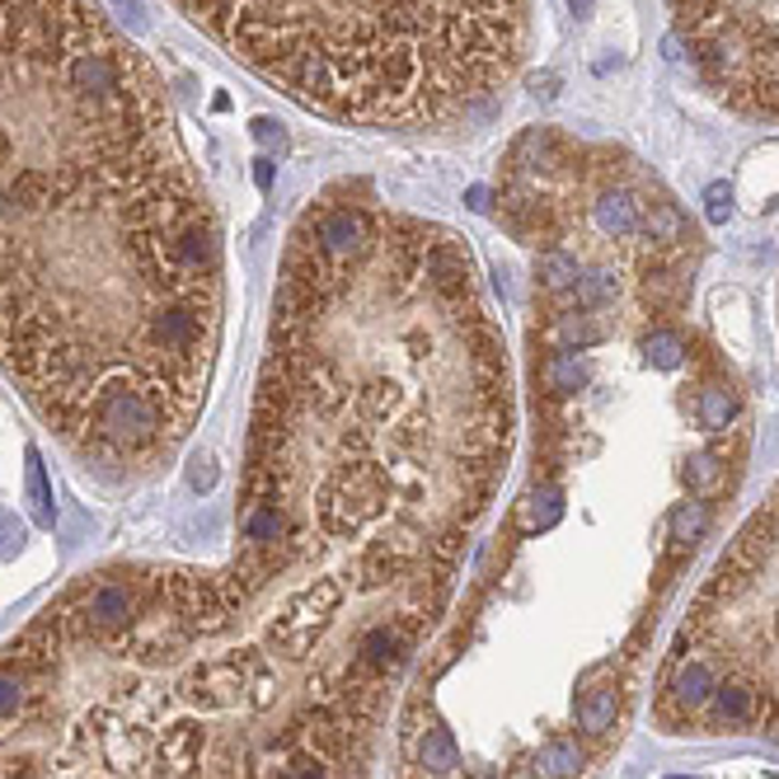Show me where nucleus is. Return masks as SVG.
<instances>
[{
	"label": "nucleus",
	"mask_w": 779,
	"mask_h": 779,
	"mask_svg": "<svg viewBox=\"0 0 779 779\" xmlns=\"http://www.w3.org/2000/svg\"><path fill=\"white\" fill-rule=\"evenodd\" d=\"M512 437L470 245L329 184L277 264L230 558L52 596L0 648V779H367Z\"/></svg>",
	"instance_id": "f257e3e1"
},
{
	"label": "nucleus",
	"mask_w": 779,
	"mask_h": 779,
	"mask_svg": "<svg viewBox=\"0 0 779 779\" xmlns=\"http://www.w3.org/2000/svg\"><path fill=\"white\" fill-rule=\"evenodd\" d=\"M222 325V222L155 62L94 0H0V371L80 465L142 479Z\"/></svg>",
	"instance_id": "f03ea898"
},
{
	"label": "nucleus",
	"mask_w": 779,
	"mask_h": 779,
	"mask_svg": "<svg viewBox=\"0 0 779 779\" xmlns=\"http://www.w3.org/2000/svg\"><path fill=\"white\" fill-rule=\"evenodd\" d=\"M239 66L367 132H451L508 94L526 0H174Z\"/></svg>",
	"instance_id": "7ed1b4c3"
},
{
	"label": "nucleus",
	"mask_w": 779,
	"mask_h": 779,
	"mask_svg": "<svg viewBox=\"0 0 779 779\" xmlns=\"http://www.w3.org/2000/svg\"><path fill=\"white\" fill-rule=\"evenodd\" d=\"M690 66L728 109L779 123V0H667Z\"/></svg>",
	"instance_id": "20e7f679"
},
{
	"label": "nucleus",
	"mask_w": 779,
	"mask_h": 779,
	"mask_svg": "<svg viewBox=\"0 0 779 779\" xmlns=\"http://www.w3.org/2000/svg\"><path fill=\"white\" fill-rule=\"evenodd\" d=\"M615 718H621V686L615 681H596L577 695V728L587 737H606L615 728Z\"/></svg>",
	"instance_id": "39448f33"
},
{
	"label": "nucleus",
	"mask_w": 779,
	"mask_h": 779,
	"mask_svg": "<svg viewBox=\"0 0 779 779\" xmlns=\"http://www.w3.org/2000/svg\"><path fill=\"white\" fill-rule=\"evenodd\" d=\"M587 766L583 747L573 737H550V742L531 756V775L535 779H577V770Z\"/></svg>",
	"instance_id": "423d86ee"
},
{
	"label": "nucleus",
	"mask_w": 779,
	"mask_h": 779,
	"mask_svg": "<svg viewBox=\"0 0 779 779\" xmlns=\"http://www.w3.org/2000/svg\"><path fill=\"white\" fill-rule=\"evenodd\" d=\"M705 526H709V503H681L672 512V554H686L695 541L705 535Z\"/></svg>",
	"instance_id": "0eeeda50"
}]
</instances>
